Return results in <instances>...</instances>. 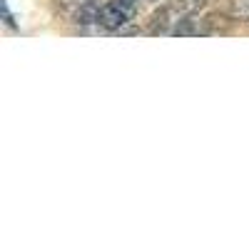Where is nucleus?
<instances>
[{"label": "nucleus", "mask_w": 249, "mask_h": 249, "mask_svg": "<svg viewBox=\"0 0 249 249\" xmlns=\"http://www.w3.org/2000/svg\"><path fill=\"white\" fill-rule=\"evenodd\" d=\"M130 15H132V10L115 0V3L102 5V10H100V25L107 28V30H122L124 25L130 23Z\"/></svg>", "instance_id": "f257e3e1"}, {"label": "nucleus", "mask_w": 249, "mask_h": 249, "mask_svg": "<svg viewBox=\"0 0 249 249\" xmlns=\"http://www.w3.org/2000/svg\"><path fill=\"white\" fill-rule=\"evenodd\" d=\"M100 5L95 0H85V3H80L75 8V23L80 25H90V23H100Z\"/></svg>", "instance_id": "f03ea898"}, {"label": "nucleus", "mask_w": 249, "mask_h": 249, "mask_svg": "<svg viewBox=\"0 0 249 249\" xmlns=\"http://www.w3.org/2000/svg\"><path fill=\"white\" fill-rule=\"evenodd\" d=\"M232 25V20L222 15V13H210L204 20H202V30L204 33H227Z\"/></svg>", "instance_id": "7ed1b4c3"}, {"label": "nucleus", "mask_w": 249, "mask_h": 249, "mask_svg": "<svg viewBox=\"0 0 249 249\" xmlns=\"http://www.w3.org/2000/svg\"><path fill=\"white\" fill-rule=\"evenodd\" d=\"M199 33H204L202 30V23L197 18H192V13H187V18H182L179 23L172 28V35H177V37H187V35H199Z\"/></svg>", "instance_id": "20e7f679"}, {"label": "nucleus", "mask_w": 249, "mask_h": 249, "mask_svg": "<svg viewBox=\"0 0 249 249\" xmlns=\"http://www.w3.org/2000/svg\"><path fill=\"white\" fill-rule=\"evenodd\" d=\"M230 15L239 23H249V0H230Z\"/></svg>", "instance_id": "39448f33"}, {"label": "nucleus", "mask_w": 249, "mask_h": 249, "mask_svg": "<svg viewBox=\"0 0 249 249\" xmlns=\"http://www.w3.org/2000/svg\"><path fill=\"white\" fill-rule=\"evenodd\" d=\"M167 18H170V10H160L152 15V23H150V33L157 35V33H164L167 30Z\"/></svg>", "instance_id": "423d86ee"}, {"label": "nucleus", "mask_w": 249, "mask_h": 249, "mask_svg": "<svg viewBox=\"0 0 249 249\" xmlns=\"http://www.w3.org/2000/svg\"><path fill=\"white\" fill-rule=\"evenodd\" d=\"M210 0H175V8L182 10V13H197L202 10Z\"/></svg>", "instance_id": "0eeeda50"}, {"label": "nucleus", "mask_w": 249, "mask_h": 249, "mask_svg": "<svg viewBox=\"0 0 249 249\" xmlns=\"http://www.w3.org/2000/svg\"><path fill=\"white\" fill-rule=\"evenodd\" d=\"M117 3H122L124 8H130V10H135V5H137V0H117Z\"/></svg>", "instance_id": "6e6552de"}]
</instances>
